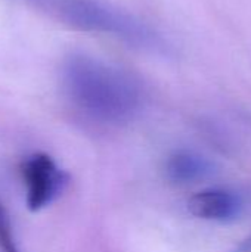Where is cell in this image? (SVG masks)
Returning a JSON list of instances; mask_svg holds the SVG:
<instances>
[{"instance_id":"cell-6","label":"cell","mask_w":251,"mask_h":252,"mask_svg":"<svg viewBox=\"0 0 251 252\" xmlns=\"http://www.w3.org/2000/svg\"><path fill=\"white\" fill-rule=\"evenodd\" d=\"M0 252H21L7 211L0 204Z\"/></svg>"},{"instance_id":"cell-7","label":"cell","mask_w":251,"mask_h":252,"mask_svg":"<svg viewBox=\"0 0 251 252\" xmlns=\"http://www.w3.org/2000/svg\"><path fill=\"white\" fill-rule=\"evenodd\" d=\"M231 252H251V238L247 239V241H244L241 245H238L235 250H232Z\"/></svg>"},{"instance_id":"cell-5","label":"cell","mask_w":251,"mask_h":252,"mask_svg":"<svg viewBox=\"0 0 251 252\" xmlns=\"http://www.w3.org/2000/svg\"><path fill=\"white\" fill-rule=\"evenodd\" d=\"M213 170L212 162L188 149L173 152L166 161V176L170 182L178 185H188L206 179Z\"/></svg>"},{"instance_id":"cell-3","label":"cell","mask_w":251,"mask_h":252,"mask_svg":"<svg viewBox=\"0 0 251 252\" xmlns=\"http://www.w3.org/2000/svg\"><path fill=\"white\" fill-rule=\"evenodd\" d=\"M21 173L31 211H40L52 204L68 185V174L46 154H34L24 159Z\"/></svg>"},{"instance_id":"cell-4","label":"cell","mask_w":251,"mask_h":252,"mask_svg":"<svg viewBox=\"0 0 251 252\" xmlns=\"http://www.w3.org/2000/svg\"><path fill=\"white\" fill-rule=\"evenodd\" d=\"M188 210L201 220L231 223L243 214L244 201L234 190L212 188L192 195L188 201Z\"/></svg>"},{"instance_id":"cell-2","label":"cell","mask_w":251,"mask_h":252,"mask_svg":"<svg viewBox=\"0 0 251 252\" xmlns=\"http://www.w3.org/2000/svg\"><path fill=\"white\" fill-rule=\"evenodd\" d=\"M40 13L78 31L115 38L129 47L164 53L166 40L149 24L104 0H21Z\"/></svg>"},{"instance_id":"cell-1","label":"cell","mask_w":251,"mask_h":252,"mask_svg":"<svg viewBox=\"0 0 251 252\" xmlns=\"http://www.w3.org/2000/svg\"><path fill=\"white\" fill-rule=\"evenodd\" d=\"M61 84L72 106L101 124L129 123L143 105V89L136 75L83 52L64 59Z\"/></svg>"}]
</instances>
